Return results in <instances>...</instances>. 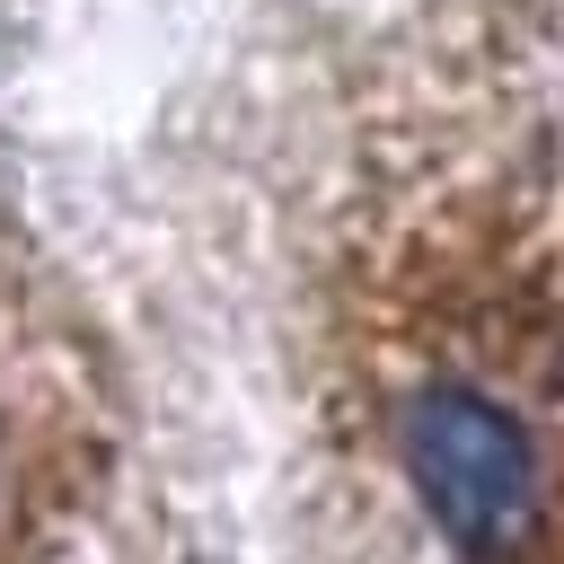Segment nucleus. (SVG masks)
I'll use <instances>...</instances> for the list:
<instances>
[{"instance_id": "obj_1", "label": "nucleus", "mask_w": 564, "mask_h": 564, "mask_svg": "<svg viewBox=\"0 0 564 564\" xmlns=\"http://www.w3.org/2000/svg\"><path fill=\"white\" fill-rule=\"evenodd\" d=\"M405 467L441 520V538L476 564H511L538 538V441L485 388H423L405 405Z\"/></svg>"}]
</instances>
